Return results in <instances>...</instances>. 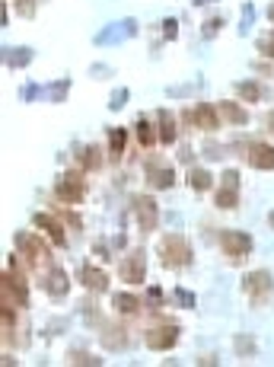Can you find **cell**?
I'll return each mask as SVG.
<instances>
[{
    "label": "cell",
    "instance_id": "17",
    "mask_svg": "<svg viewBox=\"0 0 274 367\" xmlns=\"http://www.w3.org/2000/svg\"><path fill=\"white\" fill-rule=\"evenodd\" d=\"M45 288H48L51 297H64V294L70 291V281H67V272H64V268H51Z\"/></svg>",
    "mask_w": 274,
    "mask_h": 367
},
{
    "label": "cell",
    "instance_id": "31",
    "mask_svg": "<svg viewBox=\"0 0 274 367\" xmlns=\"http://www.w3.org/2000/svg\"><path fill=\"white\" fill-rule=\"evenodd\" d=\"M17 7H19V17H26V19L35 17V0H17Z\"/></svg>",
    "mask_w": 274,
    "mask_h": 367
},
{
    "label": "cell",
    "instance_id": "19",
    "mask_svg": "<svg viewBox=\"0 0 274 367\" xmlns=\"http://www.w3.org/2000/svg\"><path fill=\"white\" fill-rule=\"evenodd\" d=\"M32 48H3V64L7 67H26L32 61Z\"/></svg>",
    "mask_w": 274,
    "mask_h": 367
},
{
    "label": "cell",
    "instance_id": "27",
    "mask_svg": "<svg viewBox=\"0 0 274 367\" xmlns=\"http://www.w3.org/2000/svg\"><path fill=\"white\" fill-rule=\"evenodd\" d=\"M236 351L246 355V358H252V355H255V339H252V335H239V339H236Z\"/></svg>",
    "mask_w": 274,
    "mask_h": 367
},
{
    "label": "cell",
    "instance_id": "29",
    "mask_svg": "<svg viewBox=\"0 0 274 367\" xmlns=\"http://www.w3.org/2000/svg\"><path fill=\"white\" fill-rule=\"evenodd\" d=\"M258 51L265 55V58H274V32H268L262 42H258Z\"/></svg>",
    "mask_w": 274,
    "mask_h": 367
},
{
    "label": "cell",
    "instance_id": "11",
    "mask_svg": "<svg viewBox=\"0 0 274 367\" xmlns=\"http://www.w3.org/2000/svg\"><path fill=\"white\" fill-rule=\"evenodd\" d=\"M77 281L84 284L86 291H92V294L108 291V275L102 272V268H96V265H80V268H77Z\"/></svg>",
    "mask_w": 274,
    "mask_h": 367
},
{
    "label": "cell",
    "instance_id": "14",
    "mask_svg": "<svg viewBox=\"0 0 274 367\" xmlns=\"http://www.w3.org/2000/svg\"><path fill=\"white\" fill-rule=\"evenodd\" d=\"M128 332H125V326H106L102 329V345H106L108 351H125L128 348Z\"/></svg>",
    "mask_w": 274,
    "mask_h": 367
},
{
    "label": "cell",
    "instance_id": "28",
    "mask_svg": "<svg viewBox=\"0 0 274 367\" xmlns=\"http://www.w3.org/2000/svg\"><path fill=\"white\" fill-rule=\"evenodd\" d=\"M70 364H99V358H92L86 351H70Z\"/></svg>",
    "mask_w": 274,
    "mask_h": 367
},
{
    "label": "cell",
    "instance_id": "10",
    "mask_svg": "<svg viewBox=\"0 0 274 367\" xmlns=\"http://www.w3.org/2000/svg\"><path fill=\"white\" fill-rule=\"evenodd\" d=\"M118 278L128 284H141L144 278H147V256H144L141 250H134L131 256L118 265Z\"/></svg>",
    "mask_w": 274,
    "mask_h": 367
},
{
    "label": "cell",
    "instance_id": "34",
    "mask_svg": "<svg viewBox=\"0 0 274 367\" xmlns=\"http://www.w3.org/2000/svg\"><path fill=\"white\" fill-rule=\"evenodd\" d=\"M125 100H128V90H118L115 96H112V102H108V106H112V109H121V106H125Z\"/></svg>",
    "mask_w": 274,
    "mask_h": 367
},
{
    "label": "cell",
    "instance_id": "2",
    "mask_svg": "<svg viewBox=\"0 0 274 367\" xmlns=\"http://www.w3.org/2000/svg\"><path fill=\"white\" fill-rule=\"evenodd\" d=\"M55 195H58V201H64V205H77V201H84L86 198L84 173H77V169L64 173L58 182H55Z\"/></svg>",
    "mask_w": 274,
    "mask_h": 367
},
{
    "label": "cell",
    "instance_id": "38",
    "mask_svg": "<svg viewBox=\"0 0 274 367\" xmlns=\"http://www.w3.org/2000/svg\"><path fill=\"white\" fill-rule=\"evenodd\" d=\"M268 224H271V230H274V211H271V214H268Z\"/></svg>",
    "mask_w": 274,
    "mask_h": 367
},
{
    "label": "cell",
    "instance_id": "23",
    "mask_svg": "<svg viewBox=\"0 0 274 367\" xmlns=\"http://www.w3.org/2000/svg\"><path fill=\"white\" fill-rule=\"evenodd\" d=\"M220 109H224V115L230 118L233 125H246V122H249V112H246L242 106H236V102H224Z\"/></svg>",
    "mask_w": 274,
    "mask_h": 367
},
{
    "label": "cell",
    "instance_id": "36",
    "mask_svg": "<svg viewBox=\"0 0 274 367\" xmlns=\"http://www.w3.org/2000/svg\"><path fill=\"white\" fill-rule=\"evenodd\" d=\"M268 128L274 131V112H268Z\"/></svg>",
    "mask_w": 274,
    "mask_h": 367
},
{
    "label": "cell",
    "instance_id": "15",
    "mask_svg": "<svg viewBox=\"0 0 274 367\" xmlns=\"http://www.w3.org/2000/svg\"><path fill=\"white\" fill-rule=\"evenodd\" d=\"M147 182L153 185V189H173V185H175V173L169 167L147 163Z\"/></svg>",
    "mask_w": 274,
    "mask_h": 367
},
{
    "label": "cell",
    "instance_id": "30",
    "mask_svg": "<svg viewBox=\"0 0 274 367\" xmlns=\"http://www.w3.org/2000/svg\"><path fill=\"white\" fill-rule=\"evenodd\" d=\"M175 301H179V303H182V307H195V294H191V291H185V288H175Z\"/></svg>",
    "mask_w": 274,
    "mask_h": 367
},
{
    "label": "cell",
    "instance_id": "7",
    "mask_svg": "<svg viewBox=\"0 0 274 367\" xmlns=\"http://www.w3.org/2000/svg\"><path fill=\"white\" fill-rule=\"evenodd\" d=\"M242 288H246V294H249L255 303L268 301L274 291V278L271 272H265V268H258V272H249V275L242 278Z\"/></svg>",
    "mask_w": 274,
    "mask_h": 367
},
{
    "label": "cell",
    "instance_id": "20",
    "mask_svg": "<svg viewBox=\"0 0 274 367\" xmlns=\"http://www.w3.org/2000/svg\"><path fill=\"white\" fill-rule=\"evenodd\" d=\"M159 141L163 144H175V122L166 109L159 112Z\"/></svg>",
    "mask_w": 274,
    "mask_h": 367
},
{
    "label": "cell",
    "instance_id": "24",
    "mask_svg": "<svg viewBox=\"0 0 274 367\" xmlns=\"http://www.w3.org/2000/svg\"><path fill=\"white\" fill-rule=\"evenodd\" d=\"M211 182H214V179H211L208 169H191V189H195V192H208Z\"/></svg>",
    "mask_w": 274,
    "mask_h": 367
},
{
    "label": "cell",
    "instance_id": "39",
    "mask_svg": "<svg viewBox=\"0 0 274 367\" xmlns=\"http://www.w3.org/2000/svg\"><path fill=\"white\" fill-rule=\"evenodd\" d=\"M191 3H211V0H191Z\"/></svg>",
    "mask_w": 274,
    "mask_h": 367
},
{
    "label": "cell",
    "instance_id": "33",
    "mask_svg": "<svg viewBox=\"0 0 274 367\" xmlns=\"http://www.w3.org/2000/svg\"><path fill=\"white\" fill-rule=\"evenodd\" d=\"M147 301L153 303V307H163V291H159V288H150V291H147Z\"/></svg>",
    "mask_w": 274,
    "mask_h": 367
},
{
    "label": "cell",
    "instance_id": "26",
    "mask_svg": "<svg viewBox=\"0 0 274 367\" xmlns=\"http://www.w3.org/2000/svg\"><path fill=\"white\" fill-rule=\"evenodd\" d=\"M137 141L144 144V147H153L157 144V134H153V128H150V122H137Z\"/></svg>",
    "mask_w": 274,
    "mask_h": 367
},
{
    "label": "cell",
    "instance_id": "25",
    "mask_svg": "<svg viewBox=\"0 0 274 367\" xmlns=\"http://www.w3.org/2000/svg\"><path fill=\"white\" fill-rule=\"evenodd\" d=\"M236 93H239L246 102H258V100H262V86L252 84V80H246V84H236Z\"/></svg>",
    "mask_w": 274,
    "mask_h": 367
},
{
    "label": "cell",
    "instance_id": "22",
    "mask_svg": "<svg viewBox=\"0 0 274 367\" xmlns=\"http://www.w3.org/2000/svg\"><path fill=\"white\" fill-rule=\"evenodd\" d=\"M77 160H80V167H84V169H99L102 167L99 147H84V151L77 153Z\"/></svg>",
    "mask_w": 274,
    "mask_h": 367
},
{
    "label": "cell",
    "instance_id": "12",
    "mask_svg": "<svg viewBox=\"0 0 274 367\" xmlns=\"http://www.w3.org/2000/svg\"><path fill=\"white\" fill-rule=\"evenodd\" d=\"M246 160H249L252 169H274V147L271 144H249V153H246Z\"/></svg>",
    "mask_w": 274,
    "mask_h": 367
},
{
    "label": "cell",
    "instance_id": "6",
    "mask_svg": "<svg viewBox=\"0 0 274 367\" xmlns=\"http://www.w3.org/2000/svg\"><path fill=\"white\" fill-rule=\"evenodd\" d=\"M0 294H3L0 303H17V307L29 303V288H26V281L17 272H3V275H0Z\"/></svg>",
    "mask_w": 274,
    "mask_h": 367
},
{
    "label": "cell",
    "instance_id": "37",
    "mask_svg": "<svg viewBox=\"0 0 274 367\" xmlns=\"http://www.w3.org/2000/svg\"><path fill=\"white\" fill-rule=\"evenodd\" d=\"M268 19H271V23H274V3H271V7H268Z\"/></svg>",
    "mask_w": 274,
    "mask_h": 367
},
{
    "label": "cell",
    "instance_id": "4",
    "mask_svg": "<svg viewBox=\"0 0 274 367\" xmlns=\"http://www.w3.org/2000/svg\"><path fill=\"white\" fill-rule=\"evenodd\" d=\"M220 179H224V182H220V189H217V195H214V205L220 211H233L239 205V173H236V169H226Z\"/></svg>",
    "mask_w": 274,
    "mask_h": 367
},
{
    "label": "cell",
    "instance_id": "32",
    "mask_svg": "<svg viewBox=\"0 0 274 367\" xmlns=\"http://www.w3.org/2000/svg\"><path fill=\"white\" fill-rule=\"evenodd\" d=\"M220 26H224V19H208V23H204V29H201V32H204V39H211V35L220 32Z\"/></svg>",
    "mask_w": 274,
    "mask_h": 367
},
{
    "label": "cell",
    "instance_id": "21",
    "mask_svg": "<svg viewBox=\"0 0 274 367\" xmlns=\"http://www.w3.org/2000/svg\"><path fill=\"white\" fill-rule=\"evenodd\" d=\"M125 144H128L125 128H112V134H108V151H112V157H121V153H125Z\"/></svg>",
    "mask_w": 274,
    "mask_h": 367
},
{
    "label": "cell",
    "instance_id": "16",
    "mask_svg": "<svg viewBox=\"0 0 274 367\" xmlns=\"http://www.w3.org/2000/svg\"><path fill=\"white\" fill-rule=\"evenodd\" d=\"M32 224H35V227H42L45 234L51 236V243H58V246H64V240H67V236H64V227H61V220H55L51 214H35V217H32Z\"/></svg>",
    "mask_w": 274,
    "mask_h": 367
},
{
    "label": "cell",
    "instance_id": "35",
    "mask_svg": "<svg viewBox=\"0 0 274 367\" xmlns=\"http://www.w3.org/2000/svg\"><path fill=\"white\" fill-rule=\"evenodd\" d=\"M163 26H166V39H175V19H166Z\"/></svg>",
    "mask_w": 274,
    "mask_h": 367
},
{
    "label": "cell",
    "instance_id": "13",
    "mask_svg": "<svg viewBox=\"0 0 274 367\" xmlns=\"http://www.w3.org/2000/svg\"><path fill=\"white\" fill-rule=\"evenodd\" d=\"M185 122L198 125L201 131H214V128L220 125V118H217V112L211 109V102H201V106H195V112H188V115H185Z\"/></svg>",
    "mask_w": 274,
    "mask_h": 367
},
{
    "label": "cell",
    "instance_id": "5",
    "mask_svg": "<svg viewBox=\"0 0 274 367\" xmlns=\"http://www.w3.org/2000/svg\"><path fill=\"white\" fill-rule=\"evenodd\" d=\"M131 208L137 214V224H141V234H153L157 230V220H159V205L150 195H134L131 198Z\"/></svg>",
    "mask_w": 274,
    "mask_h": 367
},
{
    "label": "cell",
    "instance_id": "3",
    "mask_svg": "<svg viewBox=\"0 0 274 367\" xmlns=\"http://www.w3.org/2000/svg\"><path fill=\"white\" fill-rule=\"evenodd\" d=\"M220 250H224L226 259L242 262L252 252V236L242 234V230H224L220 234Z\"/></svg>",
    "mask_w": 274,
    "mask_h": 367
},
{
    "label": "cell",
    "instance_id": "8",
    "mask_svg": "<svg viewBox=\"0 0 274 367\" xmlns=\"http://www.w3.org/2000/svg\"><path fill=\"white\" fill-rule=\"evenodd\" d=\"M13 243H17V250L23 252L26 262H29L32 268L42 265V262H48V246H45L35 234H17V236H13Z\"/></svg>",
    "mask_w": 274,
    "mask_h": 367
},
{
    "label": "cell",
    "instance_id": "9",
    "mask_svg": "<svg viewBox=\"0 0 274 367\" xmlns=\"http://www.w3.org/2000/svg\"><path fill=\"white\" fill-rule=\"evenodd\" d=\"M144 342H147L150 351H169V348H175V342H179V326H175V323L153 326Z\"/></svg>",
    "mask_w": 274,
    "mask_h": 367
},
{
    "label": "cell",
    "instance_id": "18",
    "mask_svg": "<svg viewBox=\"0 0 274 367\" xmlns=\"http://www.w3.org/2000/svg\"><path fill=\"white\" fill-rule=\"evenodd\" d=\"M112 303H115V310L121 317H137V313H141V301H137L134 294H115Z\"/></svg>",
    "mask_w": 274,
    "mask_h": 367
},
{
    "label": "cell",
    "instance_id": "1",
    "mask_svg": "<svg viewBox=\"0 0 274 367\" xmlns=\"http://www.w3.org/2000/svg\"><path fill=\"white\" fill-rule=\"evenodd\" d=\"M159 259L166 268H185L191 265V243L182 234H169L159 243Z\"/></svg>",
    "mask_w": 274,
    "mask_h": 367
}]
</instances>
